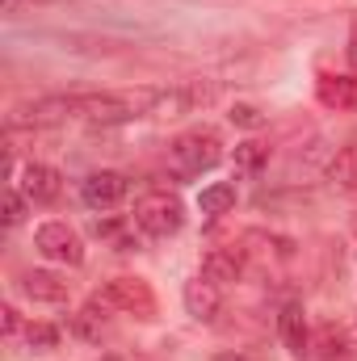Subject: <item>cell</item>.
I'll use <instances>...</instances> for the list:
<instances>
[{
  "mask_svg": "<svg viewBox=\"0 0 357 361\" xmlns=\"http://www.w3.org/2000/svg\"><path fill=\"white\" fill-rule=\"evenodd\" d=\"M219 160H223V139H219L210 126L185 130L177 143L169 147V169H173L177 177H202V173H210Z\"/></svg>",
  "mask_w": 357,
  "mask_h": 361,
  "instance_id": "cell-1",
  "label": "cell"
},
{
  "mask_svg": "<svg viewBox=\"0 0 357 361\" xmlns=\"http://www.w3.org/2000/svg\"><path fill=\"white\" fill-rule=\"evenodd\" d=\"M181 223H185V206H181L177 193H143L135 202V227L152 240H169L177 235Z\"/></svg>",
  "mask_w": 357,
  "mask_h": 361,
  "instance_id": "cell-2",
  "label": "cell"
},
{
  "mask_svg": "<svg viewBox=\"0 0 357 361\" xmlns=\"http://www.w3.org/2000/svg\"><path fill=\"white\" fill-rule=\"evenodd\" d=\"M97 298L109 302L114 311L135 315V319H152L156 315V294H152V286L143 277H114V281H105V290Z\"/></svg>",
  "mask_w": 357,
  "mask_h": 361,
  "instance_id": "cell-3",
  "label": "cell"
},
{
  "mask_svg": "<svg viewBox=\"0 0 357 361\" xmlns=\"http://www.w3.org/2000/svg\"><path fill=\"white\" fill-rule=\"evenodd\" d=\"M34 248L47 257V261H55V265H85V240L68 227V223H42L38 231H34Z\"/></svg>",
  "mask_w": 357,
  "mask_h": 361,
  "instance_id": "cell-4",
  "label": "cell"
},
{
  "mask_svg": "<svg viewBox=\"0 0 357 361\" xmlns=\"http://www.w3.org/2000/svg\"><path fill=\"white\" fill-rule=\"evenodd\" d=\"M126 189H131V180L122 177V173H89V177L80 180V197H85V206H92V210L118 206L126 197Z\"/></svg>",
  "mask_w": 357,
  "mask_h": 361,
  "instance_id": "cell-5",
  "label": "cell"
},
{
  "mask_svg": "<svg viewBox=\"0 0 357 361\" xmlns=\"http://www.w3.org/2000/svg\"><path fill=\"white\" fill-rule=\"evenodd\" d=\"M21 193H25L34 206L55 202V197L63 193V177H59V169H51V164H25V173H21Z\"/></svg>",
  "mask_w": 357,
  "mask_h": 361,
  "instance_id": "cell-6",
  "label": "cell"
},
{
  "mask_svg": "<svg viewBox=\"0 0 357 361\" xmlns=\"http://www.w3.org/2000/svg\"><path fill=\"white\" fill-rule=\"evenodd\" d=\"M185 311L193 315V319H202V324H210L214 315H219V281H210V277H193V281H185Z\"/></svg>",
  "mask_w": 357,
  "mask_h": 361,
  "instance_id": "cell-7",
  "label": "cell"
},
{
  "mask_svg": "<svg viewBox=\"0 0 357 361\" xmlns=\"http://www.w3.org/2000/svg\"><path fill=\"white\" fill-rule=\"evenodd\" d=\"M277 328H282V341H286V349H290L294 357H303V353L311 349V332H307V311H303V302H286L282 315H277Z\"/></svg>",
  "mask_w": 357,
  "mask_h": 361,
  "instance_id": "cell-8",
  "label": "cell"
},
{
  "mask_svg": "<svg viewBox=\"0 0 357 361\" xmlns=\"http://www.w3.org/2000/svg\"><path fill=\"white\" fill-rule=\"evenodd\" d=\"M21 290H25L30 298H38V302H63L72 286L51 269H30V273H21Z\"/></svg>",
  "mask_w": 357,
  "mask_h": 361,
  "instance_id": "cell-9",
  "label": "cell"
},
{
  "mask_svg": "<svg viewBox=\"0 0 357 361\" xmlns=\"http://www.w3.org/2000/svg\"><path fill=\"white\" fill-rule=\"evenodd\" d=\"M315 92L328 109H357V76H320Z\"/></svg>",
  "mask_w": 357,
  "mask_h": 361,
  "instance_id": "cell-10",
  "label": "cell"
},
{
  "mask_svg": "<svg viewBox=\"0 0 357 361\" xmlns=\"http://www.w3.org/2000/svg\"><path fill=\"white\" fill-rule=\"evenodd\" d=\"M240 273H244V261H240L236 248H210V252L202 257V277H210V281H219V286L240 281Z\"/></svg>",
  "mask_w": 357,
  "mask_h": 361,
  "instance_id": "cell-11",
  "label": "cell"
},
{
  "mask_svg": "<svg viewBox=\"0 0 357 361\" xmlns=\"http://www.w3.org/2000/svg\"><path fill=\"white\" fill-rule=\"evenodd\" d=\"M105 328H109V302H101V298H92L89 307H80L76 319H72V332L80 341H101Z\"/></svg>",
  "mask_w": 357,
  "mask_h": 361,
  "instance_id": "cell-12",
  "label": "cell"
},
{
  "mask_svg": "<svg viewBox=\"0 0 357 361\" xmlns=\"http://www.w3.org/2000/svg\"><path fill=\"white\" fill-rule=\"evenodd\" d=\"M328 180L345 193H357V143L341 147L332 160H328Z\"/></svg>",
  "mask_w": 357,
  "mask_h": 361,
  "instance_id": "cell-13",
  "label": "cell"
},
{
  "mask_svg": "<svg viewBox=\"0 0 357 361\" xmlns=\"http://www.w3.org/2000/svg\"><path fill=\"white\" fill-rule=\"evenodd\" d=\"M198 206H202V214H227L231 206H236V185H227V180H214V185H206L202 193H198Z\"/></svg>",
  "mask_w": 357,
  "mask_h": 361,
  "instance_id": "cell-14",
  "label": "cell"
},
{
  "mask_svg": "<svg viewBox=\"0 0 357 361\" xmlns=\"http://www.w3.org/2000/svg\"><path fill=\"white\" fill-rule=\"evenodd\" d=\"M315 349H320V357H324V361L349 357V341H345V332H341V328H332V324H324V328H320Z\"/></svg>",
  "mask_w": 357,
  "mask_h": 361,
  "instance_id": "cell-15",
  "label": "cell"
},
{
  "mask_svg": "<svg viewBox=\"0 0 357 361\" xmlns=\"http://www.w3.org/2000/svg\"><path fill=\"white\" fill-rule=\"evenodd\" d=\"M269 160V147L265 143H257V139H248V143H240L236 147V173H244V177H253V173H261V164Z\"/></svg>",
  "mask_w": 357,
  "mask_h": 361,
  "instance_id": "cell-16",
  "label": "cell"
},
{
  "mask_svg": "<svg viewBox=\"0 0 357 361\" xmlns=\"http://www.w3.org/2000/svg\"><path fill=\"white\" fill-rule=\"evenodd\" d=\"M25 341H30L34 349H55V345H59V328H51V324H30Z\"/></svg>",
  "mask_w": 357,
  "mask_h": 361,
  "instance_id": "cell-17",
  "label": "cell"
},
{
  "mask_svg": "<svg viewBox=\"0 0 357 361\" xmlns=\"http://www.w3.org/2000/svg\"><path fill=\"white\" fill-rule=\"evenodd\" d=\"M25 202H30V197H21L17 189L4 193V227H17V223L25 219Z\"/></svg>",
  "mask_w": 357,
  "mask_h": 361,
  "instance_id": "cell-18",
  "label": "cell"
},
{
  "mask_svg": "<svg viewBox=\"0 0 357 361\" xmlns=\"http://www.w3.org/2000/svg\"><path fill=\"white\" fill-rule=\"evenodd\" d=\"M231 122H236V126H248V130H253V126H261L265 118H261V114H257L253 105H236V109H231Z\"/></svg>",
  "mask_w": 357,
  "mask_h": 361,
  "instance_id": "cell-19",
  "label": "cell"
},
{
  "mask_svg": "<svg viewBox=\"0 0 357 361\" xmlns=\"http://www.w3.org/2000/svg\"><path fill=\"white\" fill-rule=\"evenodd\" d=\"M0 315H4V336H8V341H13V336H17V332H21V315H17V307H4V311H0Z\"/></svg>",
  "mask_w": 357,
  "mask_h": 361,
  "instance_id": "cell-20",
  "label": "cell"
},
{
  "mask_svg": "<svg viewBox=\"0 0 357 361\" xmlns=\"http://www.w3.org/2000/svg\"><path fill=\"white\" fill-rule=\"evenodd\" d=\"M214 361H253V357H248V353H219Z\"/></svg>",
  "mask_w": 357,
  "mask_h": 361,
  "instance_id": "cell-21",
  "label": "cell"
},
{
  "mask_svg": "<svg viewBox=\"0 0 357 361\" xmlns=\"http://www.w3.org/2000/svg\"><path fill=\"white\" fill-rule=\"evenodd\" d=\"M349 59H353V68H357V34H353V51H349Z\"/></svg>",
  "mask_w": 357,
  "mask_h": 361,
  "instance_id": "cell-22",
  "label": "cell"
},
{
  "mask_svg": "<svg viewBox=\"0 0 357 361\" xmlns=\"http://www.w3.org/2000/svg\"><path fill=\"white\" fill-rule=\"evenodd\" d=\"M105 361H118V357H105Z\"/></svg>",
  "mask_w": 357,
  "mask_h": 361,
  "instance_id": "cell-23",
  "label": "cell"
}]
</instances>
